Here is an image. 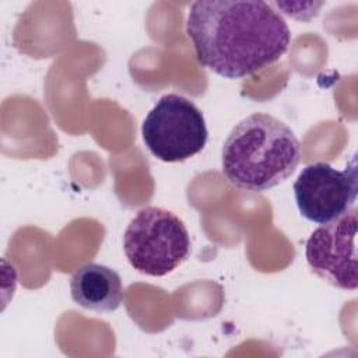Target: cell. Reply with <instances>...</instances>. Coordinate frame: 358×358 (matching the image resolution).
Returning <instances> with one entry per match:
<instances>
[{"label": "cell", "instance_id": "1", "mask_svg": "<svg viewBox=\"0 0 358 358\" xmlns=\"http://www.w3.org/2000/svg\"><path fill=\"white\" fill-rule=\"evenodd\" d=\"M186 31L199 63L229 80L268 67L291 42L285 20L271 4L260 0L194 1Z\"/></svg>", "mask_w": 358, "mask_h": 358}, {"label": "cell", "instance_id": "2", "mask_svg": "<svg viewBox=\"0 0 358 358\" xmlns=\"http://www.w3.org/2000/svg\"><path fill=\"white\" fill-rule=\"evenodd\" d=\"M301 157V143L291 127L268 113L256 112L228 134L222 173L232 186L260 193L287 180Z\"/></svg>", "mask_w": 358, "mask_h": 358}, {"label": "cell", "instance_id": "3", "mask_svg": "<svg viewBox=\"0 0 358 358\" xmlns=\"http://www.w3.org/2000/svg\"><path fill=\"white\" fill-rule=\"evenodd\" d=\"M124 255L138 273L164 277L190 255V236L183 221L161 207L141 208L123 234Z\"/></svg>", "mask_w": 358, "mask_h": 358}, {"label": "cell", "instance_id": "4", "mask_svg": "<svg viewBox=\"0 0 358 358\" xmlns=\"http://www.w3.org/2000/svg\"><path fill=\"white\" fill-rule=\"evenodd\" d=\"M141 134L148 151L164 162H182L194 157L208 138L201 110L178 94L159 98L145 116Z\"/></svg>", "mask_w": 358, "mask_h": 358}, {"label": "cell", "instance_id": "5", "mask_svg": "<svg viewBox=\"0 0 358 358\" xmlns=\"http://www.w3.org/2000/svg\"><path fill=\"white\" fill-rule=\"evenodd\" d=\"M357 208L322 224L306 241L305 256L312 271L340 289L355 291L357 274Z\"/></svg>", "mask_w": 358, "mask_h": 358}, {"label": "cell", "instance_id": "6", "mask_svg": "<svg viewBox=\"0 0 358 358\" xmlns=\"http://www.w3.org/2000/svg\"><path fill=\"white\" fill-rule=\"evenodd\" d=\"M357 169H336L326 162L306 165L294 182V194L303 218L326 224L354 207L357 200Z\"/></svg>", "mask_w": 358, "mask_h": 358}, {"label": "cell", "instance_id": "7", "mask_svg": "<svg viewBox=\"0 0 358 358\" xmlns=\"http://www.w3.org/2000/svg\"><path fill=\"white\" fill-rule=\"evenodd\" d=\"M70 294L78 306L96 313L115 312L124 298L119 273L99 263H87L74 271Z\"/></svg>", "mask_w": 358, "mask_h": 358}]
</instances>
